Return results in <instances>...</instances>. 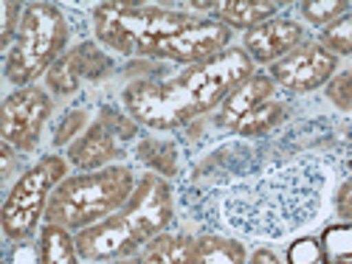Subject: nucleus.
<instances>
[{
  "instance_id": "obj_1",
  "label": "nucleus",
  "mask_w": 352,
  "mask_h": 264,
  "mask_svg": "<svg viewBox=\"0 0 352 264\" xmlns=\"http://www.w3.org/2000/svg\"><path fill=\"white\" fill-rule=\"evenodd\" d=\"M327 189V166L313 155L237 138L197 163L181 183L195 222L251 239H282L310 225Z\"/></svg>"
},
{
  "instance_id": "obj_2",
  "label": "nucleus",
  "mask_w": 352,
  "mask_h": 264,
  "mask_svg": "<svg viewBox=\"0 0 352 264\" xmlns=\"http://www.w3.org/2000/svg\"><path fill=\"white\" fill-rule=\"evenodd\" d=\"M254 73L251 56L240 45H231L206 62L181 68L169 79H135L122 93L124 112L138 127L172 132L214 112L234 87Z\"/></svg>"
},
{
  "instance_id": "obj_3",
  "label": "nucleus",
  "mask_w": 352,
  "mask_h": 264,
  "mask_svg": "<svg viewBox=\"0 0 352 264\" xmlns=\"http://www.w3.org/2000/svg\"><path fill=\"white\" fill-rule=\"evenodd\" d=\"M175 222V189L166 178L146 171L122 211L104 222L74 233L76 253L85 264H104L116 259L141 256V250L166 233Z\"/></svg>"
},
{
  "instance_id": "obj_4",
  "label": "nucleus",
  "mask_w": 352,
  "mask_h": 264,
  "mask_svg": "<svg viewBox=\"0 0 352 264\" xmlns=\"http://www.w3.org/2000/svg\"><path fill=\"white\" fill-rule=\"evenodd\" d=\"M138 186V178L130 166H107L99 171H79L56 186L51 194L45 222L60 225L71 233H79L85 228H94L122 211L127 200L133 197Z\"/></svg>"
},
{
  "instance_id": "obj_5",
  "label": "nucleus",
  "mask_w": 352,
  "mask_h": 264,
  "mask_svg": "<svg viewBox=\"0 0 352 264\" xmlns=\"http://www.w3.org/2000/svg\"><path fill=\"white\" fill-rule=\"evenodd\" d=\"M200 17L169 3H99L91 12L96 43L122 56H150L158 43L184 32Z\"/></svg>"
},
{
  "instance_id": "obj_6",
  "label": "nucleus",
  "mask_w": 352,
  "mask_h": 264,
  "mask_svg": "<svg viewBox=\"0 0 352 264\" xmlns=\"http://www.w3.org/2000/svg\"><path fill=\"white\" fill-rule=\"evenodd\" d=\"M71 20L56 3H25L12 48L3 53V76L32 87L68 51Z\"/></svg>"
},
{
  "instance_id": "obj_7",
  "label": "nucleus",
  "mask_w": 352,
  "mask_h": 264,
  "mask_svg": "<svg viewBox=\"0 0 352 264\" xmlns=\"http://www.w3.org/2000/svg\"><path fill=\"white\" fill-rule=\"evenodd\" d=\"M68 158L51 152L20 171L0 208V230L9 242H32V237L40 230V222L45 219L51 194L68 178Z\"/></svg>"
},
{
  "instance_id": "obj_8",
  "label": "nucleus",
  "mask_w": 352,
  "mask_h": 264,
  "mask_svg": "<svg viewBox=\"0 0 352 264\" xmlns=\"http://www.w3.org/2000/svg\"><path fill=\"white\" fill-rule=\"evenodd\" d=\"M51 110L54 99L45 87H17L0 104V138H3V143L14 146L20 155L34 152L51 119Z\"/></svg>"
},
{
  "instance_id": "obj_9",
  "label": "nucleus",
  "mask_w": 352,
  "mask_h": 264,
  "mask_svg": "<svg viewBox=\"0 0 352 264\" xmlns=\"http://www.w3.org/2000/svg\"><path fill=\"white\" fill-rule=\"evenodd\" d=\"M226 48H231V28L223 25L220 20H214V17H200L197 23L184 28V32L158 43L146 60L178 62V65L189 68V65L212 60V56L223 53Z\"/></svg>"
},
{
  "instance_id": "obj_10",
  "label": "nucleus",
  "mask_w": 352,
  "mask_h": 264,
  "mask_svg": "<svg viewBox=\"0 0 352 264\" xmlns=\"http://www.w3.org/2000/svg\"><path fill=\"white\" fill-rule=\"evenodd\" d=\"M268 73L282 91L293 96H305L318 91V87H327V82L338 73V56L321 48L316 40H307L296 51H290L285 60L271 65Z\"/></svg>"
},
{
  "instance_id": "obj_11",
  "label": "nucleus",
  "mask_w": 352,
  "mask_h": 264,
  "mask_svg": "<svg viewBox=\"0 0 352 264\" xmlns=\"http://www.w3.org/2000/svg\"><path fill=\"white\" fill-rule=\"evenodd\" d=\"M110 71L113 62L99 48V43H79L76 48H68L45 73V91L51 96H74L85 79L99 82Z\"/></svg>"
},
{
  "instance_id": "obj_12",
  "label": "nucleus",
  "mask_w": 352,
  "mask_h": 264,
  "mask_svg": "<svg viewBox=\"0 0 352 264\" xmlns=\"http://www.w3.org/2000/svg\"><path fill=\"white\" fill-rule=\"evenodd\" d=\"M307 43V28L296 17H274L243 34V51L254 60V65H276L290 51Z\"/></svg>"
},
{
  "instance_id": "obj_13",
  "label": "nucleus",
  "mask_w": 352,
  "mask_h": 264,
  "mask_svg": "<svg viewBox=\"0 0 352 264\" xmlns=\"http://www.w3.org/2000/svg\"><path fill=\"white\" fill-rule=\"evenodd\" d=\"M65 158L76 171H99V169L116 166V160L122 158L119 135H116L104 121L96 119L65 149Z\"/></svg>"
},
{
  "instance_id": "obj_14",
  "label": "nucleus",
  "mask_w": 352,
  "mask_h": 264,
  "mask_svg": "<svg viewBox=\"0 0 352 264\" xmlns=\"http://www.w3.org/2000/svg\"><path fill=\"white\" fill-rule=\"evenodd\" d=\"M276 82L271 79V73H254L248 79H243L234 91L220 101V107L214 110V127L220 130H234L251 110H256L259 104H265L271 99H276Z\"/></svg>"
},
{
  "instance_id": "obj_15",
  "label": "nucleus",
  "mask_w": 352,
  "mask_h": 264,
  "mask_svg": "<svg viewBox=\"0 0 352 264\" xmlns=\"http://www.w3.org/2000/svg\"><path fill=\"white\" fill-rule=\"evenodd\" d=\"M279 9H282L279 0H226V3H217L214 20L228 25L231 32L245 34L251 28L279 17Z\"/></svg>"
},
{
  "instance_id": "obj_16",
  "label": "nucleus",
  "mask_w": 352,
  "mask_h": 264,
  "mask_svg": "<svg viewBox=\"0 0 352 264\" xmlns=\"http://www.w3.org/2000/svg\"><path fill=\"white\" fill-rule=\"evenodd\" d=\"M248 248L240 239L226 237V233L209 230L195 237L192 264H248Z\"/></svg>"
},
{
  "instance_id": "obj_17",
  "label": "nucleus",
  "mask_w": 352,
  "mask_h": 264,
  "mask_svg": "<svg viewBox=\"0 0 352 264\" xmlns=\"http://www.w3.org/2000/svg\"><path fill=\"white\" fill-rule=\"evenodd\" d=\"M195 239L186 233H161L141 250V264H192Z\"/></svg>"
},
{
  "instance_id": "obj_18",
  "label": "nucleus",
  "mask_w": 352,
  "mask_h": 264,
  "mask_svg": "<svg viewBox=\"0 0 352 264\" xmlns=\"http://www.w3.org/2000/svg\"><path fill=\"white\" fill-rule=\"evenodd\" d=\"M40 264H85L76 253L74 233L60 225H43L40 228Z\"/></svg>"
},
{
  "instance_id": "obj_19",
  "label": "nucleus",
  "mask_w": 352,
  "mask_h": 264,
  "mask_svg": "<svg viewBox=\"0 0 352 264\" xmlns=\"http://www.w3.org/2000/svg\"><path fill=\"white\" fill-rule=\"evenodd\" d=\"M285 119H287V104L279 101V99H271V101H265V104H259L256 110H251L231 132L237 135V138L259 141L262 135H268V132H274L276 127H282Z\"/></svg>"
},
{
  "instance_id": "obj_20",
  "label": "nucleus",
  "mask_w": 352,
  "mask_h": 264,
  "mask_svg": "<svg viewBox=\"0 0 352 264\" xmlns=\"http://www.w3.org/2000/svg\"><path fill=\"white\" fill-rule=\"evenodd\" d=\"M318 242L324 250V264H352V222L324 228Z\"/></svg>"
},
{
  "instance_id": "obj_21",
  "label": "nucleus",
  "mask_w": 352,
  "mask_h": 264,
  "mask_svg": "<svg viewBox=\"0 0 352 264\" xmlns=\"http://www.w3.org/2000/svg\"><path fill=\"white\" fill-rule=\"evenodd\" d=\"M349 9H352V3H346V0H305V3H299V17L307 25L324 32L327 25H333Z\"/></svg>"
},
{
  "instance_id": "obj_22",
  "label": "nucleus",
  "mask_w": 352,
  "mask_h": 264,
  "mask_svg": "<svg viewBox=\"0 0 352 264\" xmlns=\"http://www.w3.org/2000/svg\"><path fill=\"white\" fill-rule=\"evenodd\" d=\"M138 143L146 146L150 152H155V155H138V160L150 171L161 174V178H172V174H178V146L175 143H164L158 138H144Z\"/></svg>"
},
{
  "instance_id": "obj_23",
  "label": "nucleus",
  "mask_w": 352,
  "mask_h": 264,
  "mask_svg": "<svg viewBox=\"0 0 352 264\" xmlns=\"http://www.w3.org/2000/svg\"><path fill=\"white\" fill-rule=\"evenodd\" d=\"M316 43L327 48L333 56H352V9L344 17H338L333 25H327L324 32H318Z\"/></svg>"
},
{
  "instance_id": "obj_24",
  "label": "nucleus",
  "mask_w": 352,
  "mask_h": 264,
  "mask_svg": "<svg viewBox=\"0 0 352 264\" xmlns=\"http://www.w3.org/2000/svg\"><path fill=\"white\" fill-rule=\"evenodd\" d=\"M94 121H91V115H87V110H71L65 119L60 121V127H56V135H54V143L56 146H71L87 127H91Z\"/></svg>"
},
{
  "instance_id": "obj_25",
  "label": "nucleus",
  "mask_w": 352,
  "mask_h": 264,
  "mask_svg": "<svg viewBox=\"0 0 352 264\" xmlns=\"http://www.w3.org/2000/svg\"><path fill=\"white\" fill-rule=\"evenodd\" d=\"M287 264H324V250H321V242L313 237L296 239L287 248Z\"/></svg>"
},
{
  "instance_id": "obj_26",
  "label": "nucleus",
  "mask_w": 352,
  "mask_h": 264,
  "mask_svg": "<svg viewBox=\"0 0 352 264\" xmlns=\"http://www.w3.org/2000/svg\"><path fill=\"white\" fill-rule=\"evenodd\" d=\"M327 99L338 110H352V71H341L327 82Z\"/></svg>"
},
{
  "instance_id": "obj_27",
  "label": "nucleus",
  "mask_w": 352,
  "mask_h": 264,
  "mask_svg": "<svg viewBox=\"0 0 352 264\" xmlns=\"http://www.w3.org/2000/svg\"><path fill=\"white\" fill-rule=\"evenodd\" d=\"M23 3H14V0H9V3L3 6V34H0V45H3V53L12 48L14 43V34L20 28V20H23Z\"/></svg>"
},
{
  "instance_id": "obj_28",
  "label": "nucleus",
  "mask_w": 352,
  "mask_h": 264,
  "mask_svg": "<svg viewBox=\"0 0 352 264\" xmlns=\"http://www.w3.org/2000/svg\"><path fill=\"white\" fill-rule=\"evenodd\" d=\"M336 214L341 222H352V178L336 189Z\"/></svg>"
},
{
  "instance_id": "obj_29",
  "label": "nucleus",
  "mask_w": 352,
  "mask_h": 264,
  "mask_svg": "<svg viewBox=\"0 0 352 264\" xmlns=\"http://www.w3.org/2000/svg\"><path fill=\"white\" fill-rule=\"evenodd\" d=\"M9 264H40V248H34L32 242H20V245H14Z\"/></svg>"
},
{
  "instance_id": "obj_30",
  "label": "nucleus",
  "mask_w": 352,
  "mask_h": 264,
  "mask_svg": "<svg viewBox=\"0 0 352 264\" xmlns=\"http://www.w3.org/2000/svg\"><path fill=\"white\" fill-rule=\"evenodd\" d=\"M248 264H287V261H282L271 248H256V250L248 256Z\"/></svg>"
},
{
  "instance_id": "obj_31",
  "label": "nucleus",
  "mask_w": 352,
  "mask_h": 264,
  "mask_svg": "<svg viewBox=\"0 0 352 264\" xmlns=\"http://www.w3.org/2000/svg\"><path fill=\"white\" fill-rule=\"evenodd\" d=\"M0 155H3V174H0V178H3V183L12 178V171H14V155H20L14 146H9V143H3L0 146Z\"/></svg>"
},
{
  "instance_id": "obj_32",
  "label": "nucleus",
  "mask_w": 352,
  "mask_h": 264,
  "mask_svg": "<svg viewBox=\"0 0 352 264\" xmlns=\"http://www.w3.org/2000/svg\"><path fill=\"white\" fill-rule=\"evenodd\" d=\"M104 264H141V256H130V259H116V261H104Z\"/></svg>"
}]
</instances>
